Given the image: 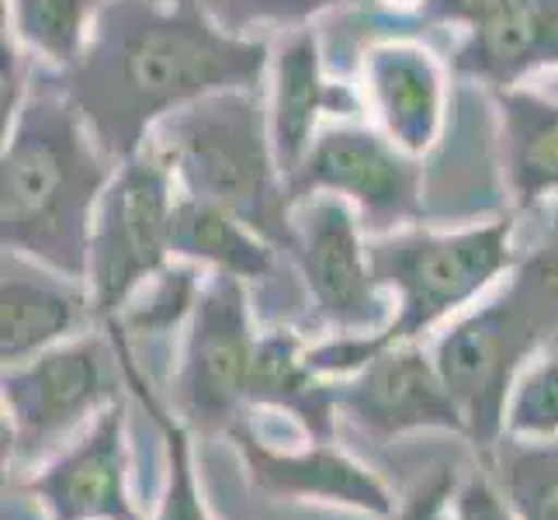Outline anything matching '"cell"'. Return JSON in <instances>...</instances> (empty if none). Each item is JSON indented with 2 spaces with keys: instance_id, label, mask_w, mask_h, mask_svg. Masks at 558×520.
Segmentation results:
<instances>
[{
  "instance_id": "1",
  "label": "cell",
  "mask_w": 558,
  "mask_h": 520,
  "mask_svg": "<svg viewBox=\"0 0 558 520\" xmlns=\"http://www.w3.org/2000/svg\"><path fill=\"white\" fill-rule=\"evenodd\" d=\"M271 49L211 17L202 0H108L84 60L66 76L70 101L114 160L149 143L163 119L219 90L260 87Z\"/></svg>"
},
{
  "instance_id": "2",
  "label": "cell",
  "mask_w": 558,
  "mask_h": 520,
  "mask_svg": "<svg viewBox=\"0 0 558 520\" xmlns=\"http://www.w3.org/2000/svg\"><path fill=\"white\" fill-rule=\"evenodd\" d=\"M111 153L98 143L70 94H28L4 129L0 157V240L52 271L87 281L94 222L114 178Z\"/></svg>"
},
{
  "instance_id": "3",
  "label": "cell",
  "mask_w": 558,
  "mask_h": 520,
  "mask_svg": "<svg viewBox=\"0 0 558 520\" xmlns=\"http://www.w3.org/2000/svg\"><path fill=\"white\" fill-rule=\"evenodd\" d=\"M558 340V211L510 281L472 305L434 340V361L469 423L475 448L504 437L507 402L527 364Z\"/></svg>"
},
{
  "instance_id": "4",
  "label": "cell",
  "mask_w": 558,
  "mask_h": 520,
  "mask_svg": "<svg viewBox=\"0 0 558 520\" xmlns=\"http://www.w3.org/2000/svg\"><path fill=\"white\" fill-rule=\"evenodd\" d=\"M149 143L184 195L229 208L264 240L292 250V202L257 87L208 94L163 119Z\"/></svg>"
},
{
  "instance_id": "5",
  "label": "cell",
  "mask_w": 558,
  "mask_h": 520,
  "mask_svg": "<svg viewBox=\"0 0 558 520\" xmlns=\"http://www.w3.org/2000/svg\"><path fill=\"white\" fill-rule=\"evenodd\" d=\"M368 261L375 281L396 302V316L378 337H351L357 368H364L381 347L423 340L434 326L472 310L521 257L513 250V219L499 216L451 233L396 229L368 240Z\"/></svg>"
},
{
  "instance_id": "6",
  "label": "cell",
  "mask_w": 558,
  "mask_h": 520,
  "mask_svg": "<svg viewBox=\"0 0 558 520\" xmlns=\"http://www.w3.org/2000/svg\"><path fill=\"white\" fill-rule=\"evenodd\" d=\"M125 385L119 343L105 330H87L38 358L4 368L0 402L11 461H43L66 437L108 410Z\"/></svg>"
},
{
  "instance_id": "7",
  "label": "cell",
  "mask_w": 558,
  "mask_h": 520,
  "mask_svg": "<svg viewBox=\"0 0 558 520\" xmlns=\"http://www.w3.org/2000/svg\"><path fill=\"white\" fill-rule=\"evenodd\" d=\"M178 195L181 188L174 173L153 143L114 170L94 222L87 271L101 326L119 319L129 299L174 257L170 226Z\"/></svg>"
},
{
  "instance_id": "8",
  "label": "cell",
  "mask_w": 558,
  "mask_h": 520,
  "mask_svg": "<svg viewBox=\"0 0 558 520\" xmlns=\"http://www.w3.org/2000/svg\"><path fill=\"white\" fill-rule=\"evenodd\" d=\"M257 340L246 281L211 271L187 319L174 378V413L191 434H229L243 420Z\"/></svg>"
},
{
  "instance_id": "9",
  "label": "cell",
  "mask_w": 558,
  "mask_h": 520,
  "mask_svg": "<svg viewBox=\"0 0 558 520\" xmlns=\"http://www.w3.org/2000/svg\"><path fill=\"white\" fill-rule=\"evenodd\" d=\"M284 195L292 208L310 195H340L364 229L385 237L423 219V167L381 129L343 122L319 129L305 160L284 178Z\"/></svg>"
},
{
  "instance_id": "10",
  "label": "cell",
  "mask_w": 558,
  "mask_h": 520,
  "mask_svg": "<svg viewBox=\"0 0 558 520\" xmlns=\"http://www.w3.org/2000/svg\"><path fill=\"white\" fill-rule=\"evenodd\" d=\"M361 219L340 195H310L292 208V250L319 319L333 337H378L392 323V295L375 281Z\"/></svg>"
},
{
  "instance_id": "11",
  "label": "cell",
  "mask_w": 558,
  "mask_h": 520,
  "mask_svg": "<svg viewBox=\"0 0 558 520\" xmlns=\"http://www.w3.org/2000/svg\"><path fill=\"white\" fill-rule=\"evenodd\" d=\"M333 399L337 413L375 437L413 431H451L469 437L465 413L440 375L434 351L420 340L381 347L354 375L333 378Z\"/></svg>"
},
{
  "instance_id": "12",
  "label": "cell",
  "mask_w": 558,
  "mask_h": 520,
  "mask_svg": "<svg viewBox=\"0 0 558 520\" xmlns=\"http://www.w3.org/2000/svg\"><path fill=\"white\" fill-rule=\"evenodd\" d=\"M49 520H146L129 493L125 399H114L70 448L25 483Z\"/></svg>"
},
{
  "instance_id": "13",
  "label": "cell",
  "mask_w": 558,
  "mask_h": 520,
  "mask_svg": "<svg viewBox=\"0 0 558 520\" xmlns=\"http://www.w3.org/2000/svg\"><path fill=\"white\" fill-rule=\"evenodd\" d=\"M94 326H101V319L87 281L4 250V285H0V361L4 368L25 364Z\"/></svg>"
},
{
  "instance_id": "14",
  "label": "cell",
  "mask_w": 558,
  "mask_h": 520,
  "mask_svg": "<svg viewBox=\"0 0 558 520\" xmlns=\"http://www.w3.org/2000/svg\"><path fill=\"white\" fill-rule=\"evenodd\" d=\"M226 437L233 440L250 483L260 493L284 496V499L288 496L319 499V504L354 507L375 517L396 513L392 493L385 489L381 479L357 465L351 455L330 448V440H313L302 451H278L250 431L246 420H240Z\"/></svg>"
},
{
  "instance_id": "15",
  "label": "cell",
  "mask_w": 558,
  "mask_h": 520,
  "mask_svg": "<svg viewBox=\"0 0 558 520\" xmlns=\"http://www.w3.org/2000/svg\"><path fill=\"white\" fill-rule=\"evenodd\" d=\"M364 101L385 136L410 157H423L445 122V73L430 49L381 43L364 56Z\"/></svg>"
},
{
  "instance_id": "16",
  "label": "cell",
  "mask_w": 558,
  "mask_h": 520,
  "mask_svg": "<svg viewBox=\"0 0 558 520\" xmlns=\"http://www.w3.org/2000/svg\"><path fill=\"white\" fill-rule=\"evenodd\" d=\"M271 101H267V122H271V143L281 167V178H288L313 149L319 136L323 114H348L340 108L348 101V87L330 84L323 73V49L319 35L302 25L288 28L281 43L271 49Z\"/></svg>"
},
{
  "instance_id": "17",
  "label": "cell",
  "mask_w": 558,
  "mask_h": 520,
  "mask_svg": "<svg viewBox=\"0 0 558 520\" xmlns=\"http://www.w3.org/2000/svg\"><path fill=\"white\" fill-rule=\"evenodd\" d=\"M454 66L493 87H517L527 73L558 66V0H507L469 32Z\"/></svg>"
},
{
  "instance_id": "18",
  "label": "cell",
  "mask_w": 558,
  "mask_h": 520,
  "mask_svg": "<svg viewBox=\"0 0 558 520\" xmlns=\"http://www.w3.org/2000/svg\"><path fill=\"white\" fill-rule=\"evenodd\" d=\"M250 407L288 413L302 423V431L313 440H333V378H323L316 372L310 347L288 326L267 330L257 340L254 375H250Z\"/></svg>"
},
{
  "instance_id": "19",
  "label": "cell",
  "mask_w": 558,
  "mask_h": 520,
  "mask_svg": "<svg viewBox=\"0 0 558 520\" xmlns=\"http://www.w3.org/2000/svg\"><path fill=\"white\" fill-rule=\"evenodd\" d=\"M504 173L517 208L558 198V101L527 87H496Z\"/></svg>"
},
{
  "instance_id": "20",
  "label": "cell",
  "mask_w": 558,
  "mask_h": 520,
  "mask_svg": "<svg viewBox=\"0 0 558 520\" xmlns=\"http://www.w3.org/2000/svg\"><path fill=\"white\" fill-rule=\"evenodd\" d=\"M174 257L202 264L208 271L236 275L243 281H264L275 271V243L264 240L254 226H246L222 205H211L191 195H178L174 226H170Z\"/></svg>"
},
{
  "instance_id": "21",
  "label": "cell",
  "mask_w": 558,
  "mask_h": 520,
  "mask_svg": "<svg viewBox=\"0 0 558 520\" xmlns=\"http://www.w3.org/2000/svg\"><path fill=\"white\" fill-rule=\"evenodd\" d=\"M108 0H4V25L32 56L56 70H76Z\"/></svg>"
},
{
  "instance_id": "22",
  "label": "cell",
  "mask_w": 558,
  "mask_h": 520,
  "mask_svg": "<svg viewBox=\"0 0 558 520\" xmlns=\"http://www.w3.org/2000/svg\"><path fill=\"white\" fill-rule=\"evenodd\" d=\"M108 334L114 337V343H119L125 389H132L140 396L146 413L157 420V427L163 431V440H167V489H163L160 510L153 520H211L205 504H202L198 483H195V461H191V440H187L191 431L184 427L174 410H167L160 402L157 389H153L146 372H143L136 351H132L129 337L119 330V326H108Z\"/></svg>"
},
{
  "instance_id": "23",
  "label": "cell",
  "mask_w": 558,
  "mask_h": 520,
  "mask_svg": "<svg viewBox=\"0 0 558 520\" xmlns=\"http://www.w3.org/2000/svg\"><path fill=\"white\" fill-rule=\"evenodd\" d=\"M489 451V475L517 520H558V437L521 440L504 434Z\"/></svg>"
},
{
  "instance_id": "24",
  "label": "cell",
  "mask_w": 558,
  "mask_h": 520,
  "mask_svg": "<svg viewBox=\"0 0 558 520\" xmlns=\"http://www.w3.org/2000/svg\"><path fill=\"white\" fill-rule=\"evenodd\" d=\"M202 278L195 264H167L160 275H153L136 295L129 299L114 326L132 337H163L191 319L195 302L202 295Z\"/></svg>"
},
{
  "instance_id": "25",
  "label": "cell",
  "mask_w": 558,
  "mask_h": 520,
  "mask_svg": "<svg viewBox=\"0 0 558 520\" xmlns=\"http://www.w3.org/2000/svg\"><path fill=\"white\" fill-rule=\"evenodd\" d=\"M504 434L521 440L558 437V340L545 347L517 378L507 402Z\"/></svg>"
},
{
  "instance_id": "26",
  "label": "cell",
  "mask_w": 558,
  "mask_h": 520,
  "mask_svg": "<svg viewBox=\"0 0 558 520\" xmlns=\"http://www.w3.org/2000/svg\"><path fill=\"white\" fill-rule=\"evenodd\" d=\"M368 4V0H202V8L216 22L236 35H246L254 25H278V28H302L316 14L330 8Z\"/></svg>"
},
{
  "instance_id": "27",
  "label": "cell",
  "mask_w": 558,
  "mask_h": 520,
  "mask_svg": "<svg viewBox=\"0 0 558 520\" xmlns=\"http://www.w3.org/2000/svg\"><path fill=\"white\" fill-rule=\"evenodd\" d=\"M440 520H517V513L489 472H469L458 479Z\"/></svg>"
},
{
  "instance_id": "28",
  "label": "cell",
  "mask_w": 558,
  "mask_h": 520,
  "mask_svg": "<svg viewBox=\"0 0 558 520\" xmlns=\"http://www.w3.org/2000/svg\"><path fill=\"white\" fill-rule=\"evenodd\" d=\"M458 486V475L454 472H437L430 483H423L410 499L407 507H402L399 513H392V520H440V513H445L448 499Z\"/></svg>"
},
{
  "instance_id": "29",
  "label": "cell",
  "mask_w": 558,
  "mask_h": 520,
  "mask_svg": "<svg viewBox=\"0 0 558 520\" xmlns=\"http://www.w3.org/2000/svg\"><path fill=\"white\" fill-rule=\"evenodd\" d=\"M392 4H423V0H392Z\"/></svg>"
},
{
  "instance_id": "30",
  "label": "cell",
  "mask_w": 558,
  "mask_h": 520,
  "mask_svg": "<svg viewBox=\"0 0 558 520\" xmlns=\"http://www.w3.org/2000/svg\"><path fill=\"white\" fill-rule=\"evenodd\" d=\"M149 4H167V0H149Z\"/></svg>"
}]
</instances>
